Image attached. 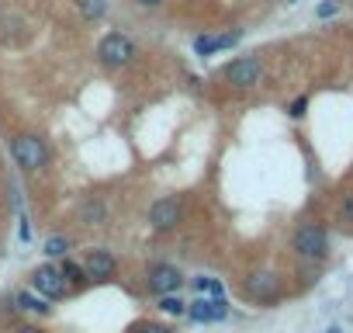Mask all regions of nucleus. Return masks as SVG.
<instances>
[{
	"label": "nucleus",
	"mask_w": 353,
	"mask_h": 333,
	"mask_svg": "<svg viewBox=\"0 0 353 333\" xmlns=\"http://www.w3.org/2000/svg\"><path fill=\"white\" fill-rule=\"evenodd\" d=\"M97 56H101V63H104L108 70L128 66V63L135 59V42H132L128 35H118V32H111V35H104V39H101V46H97Z\"/></svg>",
	"instance_id": "nucleus-1"
},
{
	"label": "nucleus",
	"mask_w": 353,
	"mask_h": 333,
	"mask_svg": "<svg viewBox=\"0 0 353 333\" xmlns=\"http://www.w3.org/2000/svg\"><path fill=\"white\" fill-rule=\"evenodd\" d=\"M11 153H14L18 166H25V171H39V166L49 163V149L39 135H18L11 142Z\"/></svg>",
	"instance_id": "nucleus-2"
},
{
	"label": "nucleus",
	"mask_w": 353,
	"mask_h": 333,
	"mask_svg": "<svg viewBox=\"0 0 353 333\" xmlns=\"http://www.w3.org/2000/svg\"><path fill=\"white\" fill-rule=\"evenodd\" d=\"M294 254L301 260H322L329 254V240H325V229L322 226H301L294 233Z\"/></svg>",
	"instance_id": "nucleus-3"
},
{
	"label": "nucleus",
	"mask_w": 353,
	"mask_h": 333,
	"mask_svg": "<svg viewBox=\"0 0 353 333\" xmlns=\"http://www.w3.org/2000/svg\"><path fill=\"white\" fill-rule=\"evenodd\" d=\"M32 288L46 298H66L70 295V285H66V274L56 267V264H42L32 271Z\"/></svg>",
	"instance_id": "nucleus-4"
},
{
	"label": "nucleus",
	"mask_w": 353,
	"mask_h": 333,
	"mask_svg": "<svg viewBox=\"0 0 353 333\" xmlns=\"http://www.w3.org/2000/svg\"><path fill=\"white\" fill-rule=\"evenodd\" d=\"M260 77H263V66H260V59H253V56L232 59V63L225 66V84H232L236 91L256 87V84H260Z\"/></svg>",
	"instance_id": "nucleus-5"
},
{
	"label": "nucleus",
	"mask_w": 353,
	"mask_h": 333,
	"mask_svg": "<svg viewBox=\"0 0 353 333\" xmlns=\"http://www.w3.org/2000/svg\"><path fill=\"white\" fill-rule=\"evenodd\" d=\"M243 292H246L250 298H256V302H270V298L281 292V281H277V274H274V271H256V274H250V278H246Z\"/></svg>",
	"instance_id": "nucleus-6"
},
{
	"label": "nucleus",
	"mask_w": 353,
	"mask_h": 333,
	"mask_svg": "<svg viewBox=\"0 0 353 333\" xmlns=\"http://www.w3.org/2000/svg\"><path fill=\"white\" fill-rule=\"evenodd\" d=\"M184 312L194 323H215V319H225L229 316V302L222 295H215V298H194L191 309H184Z\"/></svg>",
	"instance_id": "nucleus-7"
},
{
	"label": "nucleus",
	"mask_w": 353,
	"mask_h": 333,
	"mask_svg": "<svg viewBox=\"0 0 353 333\" xmlns=\"http://www.w3.org/2000/svg\"><path fill=\"white\" fill-rule=\"evenodd\" d=\"M181 219H184V209H181V202H176V198H159V202L149 209L152 229H173Z\"/></svg>",
	"instance_id": "nucleus-8"
},
{
	"label": "nucleus",
	"mask_w": 353,
	"mask_h": 333,
	"mask_svg": "<svg viewBox=\"0 0 353 333\" xmlns=\"http://www.w3.org/2000/svg\"><path fill=\"white\" fill-rule=\"evenodd\" d=\"M184 285V278H181V271H176L173 264H152L149 267V288L156 292V295H170V292H176Z\"/></svg>",
	"instance_id": "nucleus-9"
},
{
	"label": "nucleus",
	"mask_w": 353,
	"mask_h": 333,
	"mask_svg": "<svg viewBox=\"0 0 353 333\" xmlns=\"http://www.w3.org/2000/svg\"><path fill=\"white\" fill-rule=\"evenodd\" d=\"M114 257L108 254V250H90L87 254V260H83V271H87V278L90 281H108L111 274H114Z\"/></svg>",
	"instance_id": "nucleus-10"
},
{
	"label": "nucleus",
	"mask_w": 353,
	"mask_h": 333,
	"mask_svg": "<svg viewBox=\"0 0 353 333\" xmlns=\"http://www.w3.org/2000/svg\"><path fill=\"white\" fill-rule=\"evenodd\" d=\"M14 302H18V309H25V312H39V316H49V312H52V305H46L42 298H35V295H28V292H21Z\"/></svg>",
	"instance_id": "nucleus-11"
},
{
	"label": "nucleus",
	"mask_w": 353,
	"mask_h": 333,
	"mask_svg": "<svg viewBox=\"0 0 353 333\" xmlns=\"http://www.w3.org/2000/svg\"><path fill=\"white\" fill-rule=\"evenodd\" d=\"M159 305H163L170 316H184V302L173 298V292H170V295H159Z\"/></svg>",
	"instance_id": "nucleus-12"
},
{
	"label": "nucleus",
	"mask_w": 353,
	"mask_h": 333,
	"mask_svg": "<svg viewBox=\"0 0 353 333\" xmlns=\"http://www.w3.org/2000/svg\"><path fill=\"white\" fill-rule=\"evenodd\" d=\"M194 53H198V56H212V53H219V42L208 39V35H198V39H194Z\"/></svg>",
	"instance_id": "nucleus-13"
},
{
	"label": "nucleus",
	"mask_w": 353,
	"mask_h": 333,
	"mask_svg": "<svg viewBox=\"0 0 353 333\" xmlns=\"http://www.w3.org/2000/svg\"><path fill=\"white\" fill-rule=\"evenodd\" d=\"M59 271L66 274V281H83V278H87V271H83L80 264H73V260H63V264H59Z\"/></svg>",
	"instance_id": "nucleus-14"
},
{
	"label": "nucleus",
	"mask_w": 353,
	"mask_h": 333,
	"mask_svg": "<svg viewBox=\"0 0 353 333\" xmlns=\"http://www.w3.org/2000/svg\"><path fill=\"white\" fill-rule=\"evenodd\" d=\"M132 333H173V330H170V326H163V323L142 319V323H135V326H132Z\"/></svg>",
	"instance_id": "nucleus-15"
},
{
	"label": "nucleus",
	"mask_w": 353,
	"mask_h": 333,
	"mask_svg": "<svg viewBox=\"0 0 353 333\" xmlns=\"http://www.w3.org/2000/svg\"><path fill=\"white\" fill-rule=\"evenodd\" d=\"M194 288L198 292H208V295H222V285L215 278H194Z\"/></svg>",
	"instance_id": "nucleus-16"
},
{
	"label": "nucleus",
	"mask_w": 353,
	"mask_h": 333,
	"mask_svg": "<svg viewBox=\"0 0 353 333\" xmlns=\"http://www.w3.org/2000/svg\"><path fill=\"white\" fill-rule=\"evenodd\" d=\"M66 247H70V243H66L63 236H56V240H49V243H46V254H49V257H63V254H66Z\"/></svg>",
	"instance_id": "nucleus-17"
},
{
	"label": "nucleus",
	"mask_w": 353,
	"mask_h": 333,
	"mask_svg": "<svg viewBox=\"0 0 353 333\" xmlns=\"http://www.w3.org/2000/svg\"><path fill=\"white\" fill-rule=\"evenodd\" d=\"M80 8H83V15H87V18H97V15L104 11V8L97 4V0H80Z\"/></svg>",
	"instance_id": "nucleus-18"
},
{
	"label": "nucleus",
	"mask_w": 353,
	"mask_h": 333,
	"mask_svg": "<svg viewBox=\"0 0 353 333\" xmlns=\"http://www.w3.org/2000/svg\"><path fill=\"white\" fill-rule=\"evenodd\" d=\"M339 212H343V219H346V222H353V191H350V195H343Z\"/></svg>",
	"instance_id": "nucleus-19"
},
{
	"label": "nucleus",
	"mask_w": 353,
	"mask_h": 333,
	"mask_svg": "<svg viewBox=\"0 0 353 333\" xmlns=\"http://www.w3.org/2000/svg\"><path fill=\"white\" fill-rule=\"evenodd\" d=\"M215 42H219V49H229V46H236V42H239V32H229V35H219Z\"/></svg>",
	"instance_id": "nucleus-20"
},
{
	"label": "nucleus",
	"mask_w": 353,
	"mask_h": 333,
	"mask_svg": "<svg viewBox=\"0 0 353 333\" xmlns=\"http://www.w3.org/2000/svg\"><path fill=\"white\" fill-rule=\"evenodd\" d=\"M305 108H308V101H305V97H298V101L291 104V115H294V118H301V115H305Z\"/></svg>",
	"instance_id": "nucleus-21"
},
{
	"label": "nucleus",
	"mask_w": 353,
	"mask_h": 333,
	"mask_svg": "<svg viewBox=\"0 0 353 333\" xmlns=\"http://www.w3.org/2000/svg\"><path fill=\"white\" fill-rule=\"evenodd\" d=\"M101 216H104V212H101L97 205H87V219H90V226H97V222H101Z\"/></svg>",
	"instance_id": "nucleus-22"
},
{
	"label": "nucleus",
	"mask_w": 353,
	"mask_h": 333,
	"mask_svg": "<svg viewBox=\"0 0 353 333\" xmlns=\"http://www.w3.org/2000/svg\"><path fill=\"white\" fill-rule=\"evenodd\" d=\"M319 15H322V18H329V15H336V4H322V8H319Z\"/></svg>",
	"instance_id": "nucleus-23"
},
{
	"label": "nucleus",
	"mask_w": 353,
	"mask_h": 333,
	"mask_svg": "<svg viewBox=\"0 0 353 333\" xmlns=\"http://www.w3.org/2000/svg\"><path fill=\"white\" fill-rule=\"evenodd\" d=\"M14 333H46V330H39V326H21V330H14Z\"/></svg>",
	"instance_id": "nucleus-24"
},
{
	"label": "nucleus",
	"mask_w": 353,
	"mask_h": 333,
	"mask_svg": "<svg viewBox=\"0 0 353 333\" xmlns=\"http://www.w3.org/2000/svg\"><path fill=\"white\" fill-rule=\"evenodd\" d=\"M139 4H142V8H159L163 0H139Z\"/></svg>",
	"instance_id": "nucleus-25"
},
{
	"label": "nucleus",
	"mask_w": 353,
	"mask_h": 333,
	"mask_svg": "<svg viewBox=\"0 0 353 333\" xmlns=\"http://www.w3.org/2000/svg\"><path fill=\"white\" fill-rule=\"evenodd\" d=\"M325 333H343V330H339V326H329V330H325Z\"/></svg>",
	"instance_id": "nucleus-26"
}]
</instances>
